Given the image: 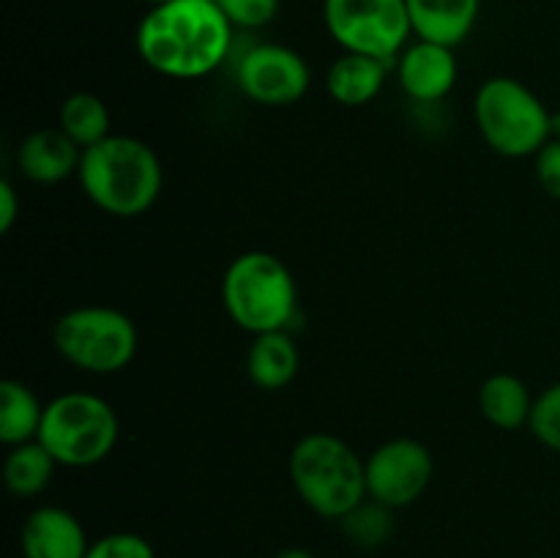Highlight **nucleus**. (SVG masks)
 <instances>
[{"label":"nucleus","instance_id":"1","mask_svg":"<svg viewBox=\"0 0 560 558\" xmlns=\"http://www.w3.org/2000/svg\"><path fill=\"white\" fill-rule=\"evenodd\" d=\"M233 31L217 0H167L142 16L135 44L156 74L200 80L228 60Z\"/></svg>","mask_w":560,"mask_h":558},{"label":"nucleus","instance_id":"2","mask_svg":"<svg viewBox=\"0 0 560 558\" xmlns=\"http://www.w3.org/2000/svg\"><path fill=\"white\" fill-rule=\"evenodd\" d=\"M77 181L98 211L135 219L156 206L164 170L156 151L140 137L109 135L107 140L82 151Z\"/></svg>","mask_w":560,"mask_h":558},{"label":"nucleus","instance_id":"3","mask_svg":"<svg viewBox=\"0 0 560 558\" xmlns=\"http://www.w3.org/2000/svg\"><path fill=\"white\" fill-rule=\"evenodd\" d=\"M290 479L323 520H342L366 498V460L331 432H310L290 452Z\"/></svg>","mask_w":560,"mask_h":558},{"label":"nucleus","instance_id":"4","mask_svg":"<svg viewBox=\"0 0 560 558\" xmlns=\"http://www.w3.org/2000/svg\"><path fill=\"white\" fill-rule=\"evenodd\" d=\"M222 301L230 321L257 337L288 328L299 306V288L282 257L252 249L235 257L224 271Z\"/></svg>","mask_w":560,"mask_h":558},{"label":"nucleus","instance_id":"5","mask_svg":"<svg viewBox=\"0 0 560 558\" xmlns=\"http://www.w3.org/2000/svg\"><path fill=\"white\" fill-rule=\"evenodd\" d=\"M474 120L481 140L506 159L536 156L552 140V113L514 77H490L474 98Z\"/></svg>","mask_w":560,"mask_h":558},{"label":"nucleus","instance_id":"6","mask_svg":"<svg viewBox=\"0 0 560 558\" xmlns=\"http://www.w3.org/2000/svg\"><path fill=\"white\" fill-rule=\"evenodd\" d=\"M120 421L113 405L91 392H66L44 408L38 441L66 468H91L115 452Z\"/></svg>","mask_w":560,"mask_h":558},{"label":"nucleus","instance_id":"7","mask_svg":"<svg viewBox=\"0 0 560 558\" xmlns=\"http://www.w3.org/2000/svg\"><path fill=\"white\" fill-rule=\"evenodd\" d=\"M52 342L60 359L88 375H115L135 361L140 334L126 312L104 304H85L55 321Z\"/></svg>","mask_w":560,"mask_h":558},{"label":"nucleus","instance_id":"8","mask_svg":"<svg viewBox=\"0 0 560 558\" xmlns=\"http://www.w3.org/2000/svg\"><path fill=\"white\" fill-rule=\"evenodd\" d=\"M323 20L342 53L397 60L410 44L408 0H323Z\"/></svg>","mask_w":560,"mask_h":558},{"label":"nucleus","instance_id":"9","mask_svg":"<svg viewBox=\"0 0 560 558\" xmlns=\"http://www.w3.org/2000/svg\"><path fill=\"white\" fill-rule=\"evenodd\" d=\"M435 476L432 452L416 438H392L366 457V498L388 509L419 501Z\"/></svg>","mask_w":560,"mask_h":558},{"label":"nucleus","instance_id":"10","mask_svg":"<svg viewBox=\"0 0 560 558\" xmlns=\"http://www.w3.org/2000/svg\"><path fill=\"white\" fill-rule=\"evenodd\" d=\"M241 93L266 107H290L310 91V63L284 44L262 42L246 49L235 69Z\"/></svg>","mask_w":560,"mask_h":558},{"label":"nucleus","instance_id":"11","mask_svg":"<svg viewBox=\"0 0 560 558\" xmlns=\"http://www.w3.org/2000/svg\"><path fill=\"white\" fill-rule=\"evenodd\" d=\"M397 80L402 91L419 104H438L454 91L459 77L457 58L452 47L432 42H410L397 55Z\"/></svg>","mask_w":560,"mask_h":558},{"label":"nucleus","instance_id":"12","mask_svg":"<svg viewBox=\"0 0 560 558\" xmlns=\"http://www.w3.org/2000/svg\"><path fill=\"white\" fill-rule=\"evenodd\" d=\"M20 547L25 558H85L91 539L69 509L47 507L33 509L20 531Z\"/></svg>","mask_w":560,"mask_h":558},{"label":"nucleus","instance_id":"13","mask_svg":"<svg viewBox=\"0 0 560 558\" xmlns=\"http://www.w3.org/2000/svg\"><path fill=\"white\" fill-rule=\"evenodd\" d=\"M82 162V148L71 142L58 126L36 129L16 148V164L33 184L52 186L77 175Z\"/></svg>","mask_w":560,"mask_h":558},{"label":"nucleus","instance_id":"14","mask_svg":"<svg viewBox=\"0 0 560 558\" xmlns=\"http://www.w3.org/2000/svg\"><path fill=\"white\" fill-rule=\"evenodd\" d=\"M413 36L457 49L474 33L481 0H408Z\"/></svg>","mask_w":560,"mask_h":558},{"label":"nucleus","instance_id":"15","mask_svg":"<svg viewBox=\"0 0 560 558\" xmlns=\"http://www.w3.org/2000/svg\"><path fill=\"white\" fill-rule=\"evenodd\" d=\"M388 60L361 53H342L326 74L331 98L342 107H364L383 91L388 77Z\"/></svg>","mask_w":560,"mask_h":558},{"label":"nucleus","instance_id":"16","mask_svg":"<svg viewBox=\"0 0 560 558\" xmlns=\"http://www.w3.org/2000/svg\"><path fill=\"white\" fill-rule=\"evenodd\" d=\"M301 353L295 339L290 337L288 328L282 332L257 334L252 342L249 356H246V372L249 381L262 392H279L293 383L299 375Z\"/></svg>","mask_w":560,"mask_h":558},{"label":"nucleus","instance_id":"17","mask_svg":"<svg viewBox=\"0 0 560 558\" xmlns=\"http://www.w3.org/2000/svg\"><path fill=\"white\" fill-rule=\"evenodd\" d=\"M534 394L523 377L512 372H495L479 388V410L492 427L503 432H514L528 427L534 410Z\"/></svg>","mask_w":560,"mask_h":558},{"label":"nucleus","instance_id":"18","mask_svg":"<svg viewBox=\"0 0 560 558\" xmlns=\"http://www.w3.org/2000/svg\"><path fill=\"white\" fill-rule=\"evenodd\" d=\"M44 408L47 405H42L36 392L22 381L0 383V441L9 449L36 441L44 421Z\"/></svg>","mask_w":560,"mask_h":558},{"label":"nucleus","instance_id":"19","mask_svg":"<svg viewBox=\"0 0 560 558\" xmlns=\"http://www.w3.org/2000/svg\"><path fill=\"white\" fill-rule=\"evenodd\" d=\"M55 468H58V460L36 438V441H27L9 449L3 463V481L11 496L36 498L49 487Z\"/></svg>","mask_w":560,"mask_h":558},{"label":"nucleus","instance_id":"20","mask_svg":"<svg viewBox=\"0 0 560 558\" xmlns=\"http://www.w3.org/2000/svg\"><path fill=\"white\" fill-rule=\"evenodd\" d=\"M58 129L85 151L113 135V118L96 93H71L58 109Z\"/></svg>","mask_w":560,"mask_h":558},{"label":"nucleus","instance_id":"21","mask_svg":"<svg viewBox=\"0 0 560 558\" xmlns=\"http://www.w3.org/2000/svg\"><path fill=\"white\" fill-rule=\"evenodd\" d=\"M342 525V534L353 542L355 547H381L392 539L394 534V509L383 507V503L372 501V498H364L353 512L345 514L339 520Z\"/></svg>","mask_w":560,"mask_h":558},{"label":"nucleus","instance_id":"22","mask_svg":"<svg viewBox=\"0 0 560 558\" xmlns=\"http://www.w3.org/2000/svg\"><path fill=\"white\" fill-rule=\"evenodd\" d=\"M528 430L541 446L560 454V381L547 386L545 392L534 399Z\"/></svg>","mask_w":560,"mask_h":558},{"label":"nucleus","instance_id":"23","mask_svg":"<svg viewBox=\"0 0 560 558\" xmlns=\"http://www.w3.org/2000/svg\"><path fill=\"white\" fill-rule=\"evenodd\" d=\"M85 558H156L151 542L131 531H113L91 542Z\"/></svg>","mask_w":560,"mask_h":558},{"label":"nucleus","instance_id":"24","mask_svg":"<svg viewBox=\"0 0 560 558\" xmlns=\"http://www.w3.org/2000/svg\"><path fill=\"white\" fill-rule=\"evenodd\" d=\"M233 27L257 31L279 14V0H217Z\"/></svg>","mask_w":560,"mask_h":558},{"label":"nucleus","instance_id":"25","mask_svg":"<svg viewBox=\"0 0 560 558\" xmlns=\"http://www.w3.org/2000/svg\"><path fill=\"white\" fill-rule=\"evenodd\" d=\"M534 159L541 191H547L552 200H560V137H552Z\"/></svg>","mask_w":560,"mask_h":558},{"label":"nucleus","instance_id":"26","mask_svg":"<svg viewBox=\"0 0 560 558\" xmlns=\"http://www.w3.org/2000/svg\"><path fill=\"white\" fill-rule=\"evenodd\" d=\"M20 195H16L14 184L9 178L0 181V233H11V228L20 219Z\"/></svg>","mask_w":560,"mask_h":558},{"label":"nucleus","instance_id":"27","mask_svg":"<svg viewBox=\"0 0 560 558\" xmlns=\"http://www.w3.org/2000/svg\"><path fill=\"white\" fill-rule=\"evenodd\" d=\"M273 558H317V556L312 550H306V547H284V550H279Z\"/></svg>","mask_w":560,"mask_h":558},{"label":"nucleus","instance_id":"28","mask_svg":"<svg viewBox=\"0 0 560 558\" xmlns=\"http://www.w3.org/2000/svg\"><path fill=\"white\" fill-rule=\"evenodd\" d=\"M148 3H153V5H159V3H167V0H148Z\"/></svg>","mask_w":560,"mask_h":558}]
</instances>
